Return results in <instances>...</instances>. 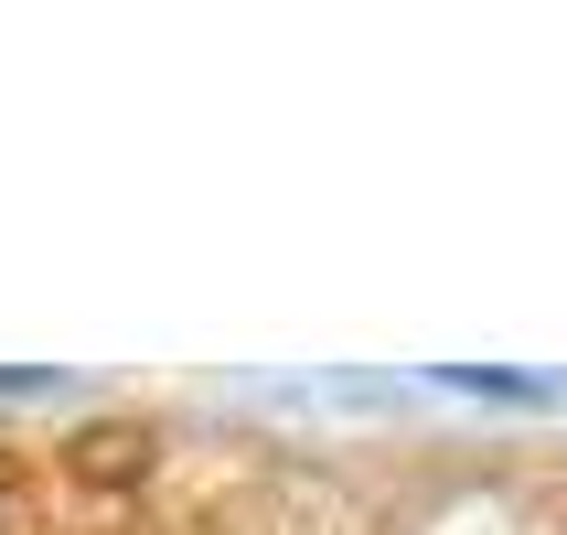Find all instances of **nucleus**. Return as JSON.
<instances>
[{"label":"nucleus","mask_w":567,"mask_h":535,"mask_svg":"<svg viewBox=\"0 0 567 535\" xmlns=\"http://www.w3.org/2000/svg\"><path fill=\"white\" fill-rule=\"evenodd\" d=\"M32 385H43V375H0V397H32Z\"/></svg>","instance_id":"nucleus-1"}]
</instances>
